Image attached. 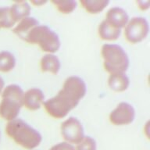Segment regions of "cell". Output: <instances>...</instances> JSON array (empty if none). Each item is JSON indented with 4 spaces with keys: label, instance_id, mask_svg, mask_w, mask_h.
I'll list each match as a JSON object with an SVG mask.
<instances>
[{
    "label": "cell",
    "instance_id": "cell-12",
    "mask_svg": "<svg viewBox=\"0 0 150 150\" xmlns=\"http://www.w3.org/2000/svg\"><path fill=\"white\" fill-rule=\"evenodd\" d=\"M40 67L42 72L57 74L61 67L60 60L55 54L47 53L41 59Z\"/></svg>",
    "mask_w": 150,
    "mask_h": 150
},
{
    "label": "cell",
    "instance_id": "cell-20",
    "mask_svg": "<svg viewBox=\"0 0 150 150\" xmlns=\"http://www.w3.org/2000/svg\"><path fill=\"white\" fill-rule=\"evenodd\" d=\"M75 150H96L97 144L96 140L90 136H84V138L76 144Z\"/></svg>",
    "mask_w": 150,
    "mask_h": 150
},
{
    "label": "cell",
    "instance_id": "cell-17",
    "mask_svg": "<svg viewBox=\"0 0 150 150\" xmlns=\"http://www.w3.org/2000/svg\"><path fill=\"white\" fill-rule=\"evenodd\" d=\"M16 66V58L8 51L0 52V72L8 73L13 70Z\"/></svg>",
    "mask_w": 150,
    "mask_h": 150
},
{
    "label": "cell",
    "instance_id": "cell-13",
    "mask_svg": "<svg viewBox=\"0 0 150 150\" xmlns=\"http://www.w3.org/2000/svg\"><path fill=\"white\" fill-rule=\"evenodd\" d=\"M30 4L25 1H18L15 2L13 4L9 6L10 15L14 22L17 23L21 20L30 16Z\"/></svg>",
    "mask_w": 150,
    "mask_h": 150
},
{
    "label": "cell",
    "instance_id": "cell-16",
    "mask_svg": "<svg viewBox=\"0 0 150 150\" xmlns=\"http://www.w3.org/2000/svg\"><path fill=\"white\" fill-rule=\"evenodd\" d=\"M110 3L108 0H81L80 4L90 14H98L103 12Z\"/></svg>",
    "mask_w": 150,
    "mask_h": 150
},
{
    "label": "cell",
    "instance_id": "cell-15",
    "mask_svg": "<svg viewBox=\"0 0 150 150\" xmlns=\"http://www.w3.org/2000/svg\"><path fill=\"white\" fill-rule=\"evenodd\" d=\"M120 33H121V30L112 27L105 20L102 21L100 24L98 25V36L103 41H109V42L116 41L119 38Z\"/></svg>",
    "mask_w": 150,
    "mask_h": 150
},
{
    "label": "cell",
    "instance_id": "cell-26",
    "mask_svg": "<svg viewBox=\"0 0 150 150\" xmlns=\"http://www.w3.org/2000/svg\"><path fill=\"white\" fill-rule=\"evenodd\" d=\"M0 138H1V133H0Z\"/></svg>",
    "mask_w": 150,
    "mask_h": 150
},
{
    "label": "cell",
    "instance_id": "cell-5",
    "mask_svg": "<svg viewBox=\"0 0 150 150\" xmlns=\"http://www.w3.org/2000/svg\"><path fill=\"white\" fill-rule=\"evenodd\" d=\"M29 44L37 45L42 51L54 54L60 48V40L58 35L46 25L35 27L28 33L24 39Z\"/></svg>",
    "mask_w": 150,
    "mask_h": 150
},
{
    "label": "cell",
    "instance_id": "cell-10",
    "mask_svg": "<svg viewBox=\"0 0 150 150\" xmlns=\"http://www.w3.org/2000/svg\"><path fill=\"white\" fill-rule=\"evenodd\" d=\"M130 20L127 13L120 7L110 8L105 14V21L113 28L121 30Z\"/></svg>",
    "mask_w": 150,
    "mask_h": 150
},
{
    "label": "cell",
    "instance_id": "cell-1",
    "mask_svg": "<svg viewBox=\"0 0 150 150\" xmlns=\"http://www.w3.org/2000/svg\"><path fill=\"white\" fill-rule=\"evenodd\" d=\"M86 92L84 80L77 76H70L65 80L57 95L45 101L43 106L50 117L63 119L79 104Z\"/></svg>",
    "mask_w": 150,
    "mask_h": 150
},
{
    "label": "cell",
    "instance_id": "cell-21",
    "mask_svg": "<svg viewBox=\"0 0 150 150\" xmlns=\"http://www.w3.org/2000/svg\"><path fill=\"white\" fill-rule=\"evenodd\" d=\"M49 150H75V148L74 145H71L70 143L62 142L52 146Z\"/></svg>",
    "mask_w": 150,
    "mask_h": 150
},
{
    "label": "cell",
    "instance_id": "cell-19",
    "mask_svg": "<svg viewBox=\"0 0 150 150\" xmlns=\"http://www.w3.org/2000/svg\"><path fill=\"white\" fill-rule=\"evenodd\" d=\"M16 25L10 15L9 7H0V29H9Z\"/></svg>",
    "mask_w": 150,
    "mask_h": 150
},
{
    "label": "cell",
    "instance_id": "cell-8",
    "mask_svg": "<svg viewBox=\"0 0 150 150\" xmlns=\"http://www.w3.org/2000/svg\"><path fill=\"white\" fill-rule=\"evenodd\" d=\"M135 110L130 103L121 102L112 110L109 116L110 123L115 126H124L133 123Z\"/></svg>",
    "mask_w": 150,
    "mask_h": 150
},
{
    "label": "cell",
    "instance_id": "cell-7",
    "mask_svg": "<svg viewBox=\"0 0 150 150\" xmlns=\"http://www.w3.org/2000/svg\"><path fill=\"white\" fill-rule=\"evenodd\" d=\"M61 136L64 142L74 145L84 138V127L81 122L76 117H69L61 124Z\"/></svg>",
    "mask_w": 150,
    "mask_h": 150
},
{
    "label": "cell",
    "instance_id": "cell-3",
    "mask_svg": "<svg viewBox=\"0 0 150 150\" xmlns=\"http://www.w3.org/2000/svg\"><path fill=\"white\" fill-rule=\"evenodd\" d=\"M24 91L17 84H9L5 87L1 95L0 117L6 121L18 118L23 107V96Z\"/></svg>",
    "mask_w": 150,
    "mask_h": 150
},
{
    "label": "cell",
    "instance_id": "cell-25",
    "mask_svg": "<svg viewBox=\"0 0 150 150\" xmlns=\"http://www.w3.org/2000/svg\"><path fill=\"white\" fill-rule=\"evenodd\" d=\"M5 88V82L4 80L2 79V77L0 76V96L2 95V92Z\"/></svg>",
    "mask_w": 150,
    "mask_h": 150
},
{
    "label": "cell",
    "instance_id": "cell-6",
    "mask_svg": "<svg viewBox=\"0 0 150 150\" xmlns=\"http://www.w3.org/2000/svg\"><path fill=\"white\" fill-rule=\"evenodd\" d=\"M124 29L127 41L131 44H138L147 38L149 32V24L144 17L134 16L129 20Z\"/></svg>",
    "mask_w": 150,
    "mask_h": 150
},
{
    "label": "cell",
    "instance_id": "cell-24",
    "mask_svg": "<svg viewBox=\"0 0 150 150\" xmlns=\"http://www.w3.org/2000/svg\"><path fill=\"white\" fill-rule=\"evenodd\" d=\"M149 123L148 121L145 124V127H144V133H145V136L147 137V138H149Z\"/></svg>",
    "mask_w": 150,
    "mask_h": 150
},
{
    "label": "cell",
    "instance_id": "cell-9",
    "mask_svg": "<svg viewBox=\"0 0 150 150\" xmlns=\"http://www.w3.org/2000/svg\"><path fill=\"white\" fill-rule=\"evenodd\" d=\"M45 103V96L43 91L38 88L28 89L23 93V106L30 110L35 111L39 110Z\"/></svg>",
    "mask_w": 150,
    "mask_h": 150
},
{
    "label": "cell",
    "instance_id": "cell-23",
    "mask_svg": "<svg viewBox=\"0 0 150 150\" xmlns=\"http://www.w3.org/2000/svg\"><path fill=\"white\" fill-rule=\"evenodd\" d=\"M46 2V1H37V0L30 1L31 5L35 6H42V5H45Z\"/></svg>",
    "mask_w": 150,
    "mask_h": 150
},
{
    "label": "cell",
    "instance_id": "cell-2",
    "mask_svg": "<svg viewBox=\"0 0 150 150\" xmlns=\"http://www.w3.org/2000/svg\"><path fill=\"white\" fill-rule=\"evenodd\" d=\"M5 131L16 145L25 149L34 150L39 146L42 141L41 134L20 118L8 122Z\"/></svg>",
    "mask_w": 150,
    "mask_h": 150
},
{
    "label": "cell",
    "instance_id": "cell-11",
    "mask_svg": "<svg viewBox=\"0 0 150 150\" xmlns=\"http://www.w3.org/2000/svg\"><path fill=\"white\" fill-rule=\"evenodd\" d=\"M108 85L110 88L116 92H123L128 88L130 79L125 73H118L110 74L108 78Z\"/></svg>",
    "mask_w": 150,
    "mask_h": 150
},
{
    "label": "cell",
    "instance_id": "cell-4",
    "mask_svg": "<svg viewBox=\"0 0 150 150\" xmlns=\"http://www.w3.org/2000/svg\"><path fill=\"white\" fill-rule=\"evenodd\" d=\"M103 67L110 74L125 73L128 69L129 57L121 46L116 44H105L101 49Z\"/></svg>",
    "mask_w": 150,
    "mask_h": 150
},
{
    "label": "cell",
    "instance_id": "cell-14",
    "mask_svg": "<svg viewBox=\"0 0 150 150\" xmlns=\"http://www.w3.org/2000/svg\"><path fill=\"white\" fill-rule=\"evenodd\" d=\"M38 24V21L35 17L28 16L16 23V25L13 28V32L24 41L28 33Z\"/></svg>",
    "mask_w": 150,
    "mask_h": 150
},
{
    "label": "cell",
    "instance_id": "cell-18",
    "mask_svg": "<svg viewBox=\"0 0 150 150\" xmlns=\"http://www.w3.org/2000/svg\"><path fill=\"white\" fill-rule=\"evenodd\" d=\"M51 2L59 13L63 14H70L77 8V2L74 0H52Z\"/></svg>",
    "mask_w": 150,
    "mask_h": 150
},
{
    "label": "cell",
    "instance_id": "cell-22",
    "mask_svg": "<svg viewBox=\"0 0 150 150\" xmlns=\"http://www.w3.org/2000/svg\"><path fill=\"white\" fill-rule=\"evenodd\" d=\"M136 4L141 10L145 11L149 9L150 7V1L149 0H139L136 2Z\"/></svg>",
    "mask_w": 150,
    "mask_h": 150
}]
</instances>
